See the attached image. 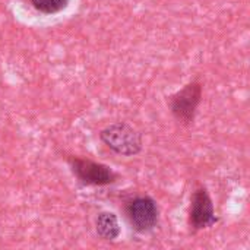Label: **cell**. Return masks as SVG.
I'll return each instance as SVG.
<instances>
[{
    "label": "cell",
    "mask_w": 250,
    "mask_h": 250,
    "mask_svg": "<svg viewBox=\"0 0 250 250\" xmlns=\"http://www.w3.org/2000/svg\"><path fill=\"white\" fill-rule=\"evenodd\" d=\"M100 141L110 151L122 157H135L144 148L141 132L123 122L113 123L104 127L100 132Z\"/></svg>",
    "instance_id": "cell-1"
},
{
    "label": "cell",
    "mask_w": 250,
    "mask_h": 250,
    "mask_svg": "<svg viewBox=\"0 0 250 250\" xmlns=\"http://www.w3.org/2000/svg\"><path fill=\"white\" fill-rule=\"evenodd\" d=\"M202 94H204L202 83L198 81H192L186 83L180 91L168 97L170 111L179 125L190 126L195 122L198 108L202 101Z\"/></svg>",
    "instance_id": "cell-2"
},
{
    "label": "cell",
    "mask_w": 250,
    "mask_h": 250,
    "mask_svg": "<svg viewBox=\"0 0 250 250\" xmlns=\"http://www.w3.org/2000/svg\"><path fill=\"white\" fill-rule=\"evenodd\" d=\"M125 214L130 227L141 234L152 231L160 221V208L148 195H139L129 199L125 205Z\"/></svg>",
    "instance_id": "cell-3"
},
{
    "label": "cell",
    "mask_w": 250,
    "mask_h": 250,
    "mask_svg": "<svg viewBox=\"0 0 250 250\" xmlns=\"http://www.w3.org/2000/svg\"><path fill=\"white\" fill-rule=\"evenodd\" d=\"M67 163L78 182L83 186H108L117 180V173L103 163L73 155L67 158Z\"/></svg>",
    "instance_id": "cell-4"
},
{
    "label": "cell",
    "mask_w": 250,
    "mask_h": 250,
    "mask_svg": "<svg viewBox=\"0 0 250 250\" xmlns=\"http://www.w3.org/2000/svg\"><path fill=\"white\" fill-rule=\"evenodd\" d=\"M218 223L212 199L205 186H198L190 196V207L188 215V224L190 231L196 233L207 230Z\"/></svg>",
    "instance_id": "cell-5"
},
{
    "label": "cell",
    "mask_w": 250,
    "mask_h": 250,
    "mask_svg": "<svg viewBox=\"0 0 250 250\" xmlns=\"http://www.w3.org/2000/svg\"><path fill=\"white\" fill-rule=\"evenodd\" d=\"M95 231L98 237L105 242H114L116 239H119L122 230L117 215L110 211L100 212L95 218Z\"/></svg>",
    "instance_id": "cell-6"
},
{
    "label": "cell",
    "mask_w": 250,
    "mask_h": 250,
    "mask_svg": "<svg viewBox=\"0 0 250 250\" xmlns=\"http://www.w3.org/2000/svg\"><path fill=\"white\" fill-rule=\"evenodd\" d=\"M31 3L38 12L45 15H54L66 9L69 0H31Z\"/></svg>",
    "instance_id": "cell-7"
}]
</instances>
